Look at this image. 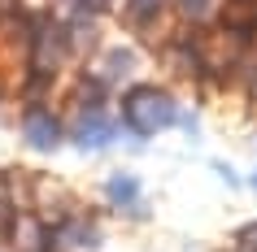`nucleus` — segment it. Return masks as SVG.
I'll return each mask as SVG.
<instances>
[{
    "label": "nucleus",
    "instance_id": "20e7f679",
    "mask_svg": "<svg viewBox=\"0 0 257 252\" xmlns=\"http://www.w3.org/2000/svg\"><path fill=\"white\" fill-rule=\"evenodd\" d=\"M22 139H27V148H35V152H57L61 139H66V126H61V118H57L53 109L35 105L27 118H22Z\"/></svg>",
    "mask_w": 257,
    "mask_h": 252
},
{
    "label": "nucleus",
    "instance_id": "9d476101",
    "mask_svg": "<svg viewBox=\"0 0 257 252\" xmlns=\"http://www.w3.org/2000/svg\"><path fill=\"white\" fill-rule=\"evenodd\" d=\"M74 100H79V109H109V83L100 79V74H83L79 87H74Z\"/></svg>",
    "mask_w": 257,
    "mask_h": 252
},
{
    "label": "nucleus",
    "instance_id": "0eeeda50",
    "mask_svg": "<svg viewBox=\"0 0 257 252\" xmlns=\"http://www.w3.org/2000/svg\"><path fill=\"white\" fill-rule=\"evenodd\" d=\"M57 248H96L100 243V230L92 226V217H83V213H66L53 230Z\"/></svg>",
    "mask_w": 257,
    "mask_h": 252
},
{
    "label": "nucleus",
    "instance_id": "423d86ee",
    "mask_svg": "<svg viewBox=\"0 0 257 252\" xmlns=\"http://www.w3.org/2000/svg\"><path fill=\"white\" fill-rule=\"evenodd\" d=\"M222 5L227 0H170L179 27H192V31H214L222 18Z\"/></svg>",
    "mask_w": 257,
    "mask_h": 252
},
{
    "label": "nucleus",
    "instance_id": "39448f33",
    "mask_svg": "<svg viewBox=\"0 0 257 252\" xmlns=\"http://www.w3.org/2000/svg\"><path fill=\"white\" fill-rule=\"evenodd\" d=\"M9 239H14L18 252H57V239L48 230V222L35 217V213H18L14 226H9Z\"/></svg>",
    "mask_w": 257,
    "mask_h": 252
},
{
    "label": "nucleus",
    "instance_id": "9b49d317",
    "mask_svg": "<svg viewBox=\"0 0 257 252\" xmlns=\"http://www.w3.org/2000/svg\"><path fill=\"white\" fill-rule=\"evenodd\" d=\"M227 87H240L244 96H253V100H257V44L240 57V61H235V66H231Z\"/></svg>",
    "mask_w": 257,
    "mask_h": 252
},
{
    "label": "nucleus",
    "instance_id": "f257e3e1",
    "mask_svg": "<svg viewBox=\"0 0 257 252\" xmlns=\"http://www.w3.org/2000/svg\"><path fill=\"white\" fill-rule=\"evenodd\" d=\"M179 100L162 87H131L126 100H122V126L140 139H149V135H162L170 126H179Z\"/></svg>",
    "mask_w": 257,
    "mask_h": 252
},
{
    "label": "nucleus",
    "instance_id": "dca6fc26",
    "mask_svg": "<svg viewBox=\"0 0 257 252\" xmlns=\"http://www.w3.org/2000/svg\"><path fill=\"white\" fill-rule=\"evenodd\" d=\"M248 183H253V187H257V174H253V178H248Z\"/></svg>",
    "mask_w": 257,
    "mask_h": 252
},
{
    "label": "nucleus",
    "instance_id": "4468645a",
    "mask_svg": "<svg viewBox=\"0 0 257 252\" xmlns=\"http://www.w3.org/2000/svg\"><path fill=\"white\" fill-rule=\"evenodd\" d=\"M70 5H83V9H92V14H105L113 0H70Z\"/></svg>",
    "mask_w": 257,
    "mask_h": 252
},
{
    "label": "nucleus",
    "instance_id": "6e6552de",
    "mask_svg": "<svg viewBox=\"0 0 257 252\" xmlns=\"http://www.w3.org/2000/svg\"><path fill=\"white\" fill-rule=\"evenodd\" d=\"M144 191H140V178H131V174H113L105 183V200L113 204V209L122 213H144Z\"/></svg>",
    "mask_w": 257,
    "mask_h": 252
},
{
    "label": "nucleus",
    "instance_id": "1a4fd4ad",
    "mask_svg": "<svg viewBox=\"0 0 257 252\" xmlns=\"http://www.w3.org/2000/svg\"><path fill=\"white\" fill-rule=\"evenodd\" d=\"M136 61H140V57L131 53V48H105L100 61H96V74L113 87V83H126L131 74H136Z\"/></svg>",
    "mask_w": 257,
    "mask_h": 252
},
{
    "label": "nucleus",
    "instance_id": "f8f14e48",
    "mask_svg": "<svg viewBox=\"0 0 257 252\" xmlns=\"http://www.w3.org/2000/svg\"><path fill=\"white\" fill-rule=\"evenodd\" d=\"M231 252H257V222H248V226H240V230H235Z\"/></svg>",
    "mask_w": 257,
    "mask_h": 252
},
{
    "label": "nucleus",
    "instance_id": "2eb2a0df",
    "mask_svg": "<svg viewBox=\"0 0 257 252\" xmlns=\"http://www.w3.org/2000/svg\"><path fill=\"white\" fill-rule=\"evenodd\" d=\"M14 5H18V0H0V9H14Z\"/></svg>",
    "mask_w": 257,
    "mask_h": 252
},
{
    "label": "nucleus",
    "instance_id": "7ed1b4c3",
    "mask_svg": "<svg viewBox=\"0 0 257 252\" xmlns=\"http://www.w3.org/2000/svg\"><path fill=\"white\" fill-rule=\"evenodd\" d=\"M122 139H126V126L109 109H79L70 122V144H79L83 152H105V148H118Z\"/></svg>",
    "mask_w": 257,
    "mask_h": 252
},
{
    "label": "nucleus",
    "instance_id": "ddd939ff",
    "mask_svg": "<svg viewBox=\"0 0 257 252\" xmlns=\"http://www.w3.org/2000/svg\"><path fill=\"white\" fill-rule=\"evenodd\" d=\"M14 217H18V213L9 209V196L0 191V230H5V235H9V226H14Z\"/></svg>",
    "mask_w": 257,
    "mask_h": 252
},
{
    "label": "nucleus",
    "instance_id": "f03ea898",
    "mask_svg": "<svg viewBox=\"0 0 257 252\" xmlns=\"http://www.w3.org/2000/svg\"><path fill=\"white\" fill-rule=\"evenodd\" d=\"M27 57H31V66H35L31 87H35V83L44 87L53 74H61V66L74 57V40H70V31L61 27V18H40V22H35V40H31Z\"/></svg>",
    "mask_w": 257,
    "mask_h": 252
}]
</instances>
